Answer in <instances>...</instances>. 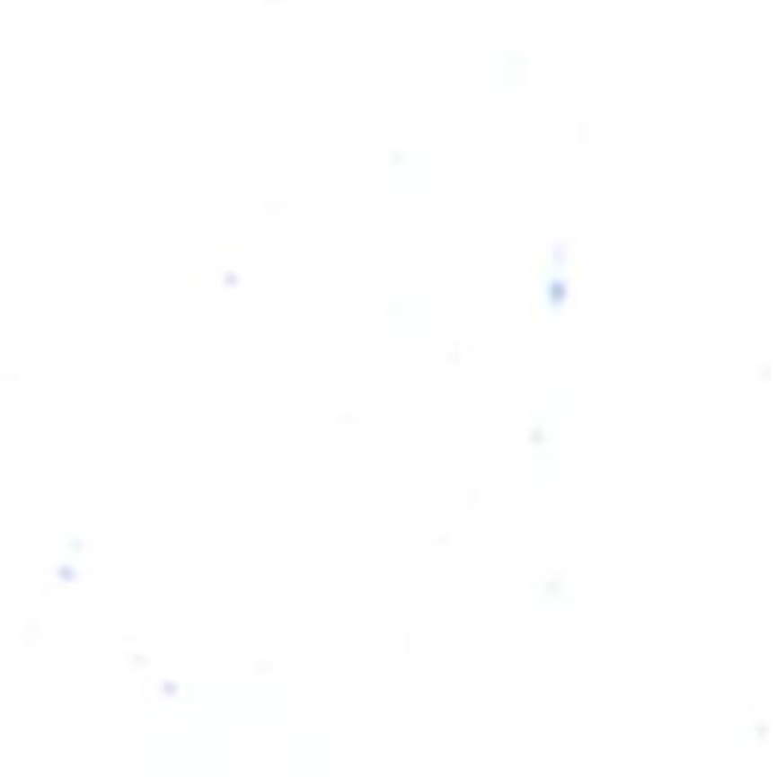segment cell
<instances>
[{"label":"cell","instance_id":"obj_1","mask_svg":"<svg viewBox=\"0 0 777 777\" xmlns=\"http://www.w3.org/2000/svg\"><path fill=\"white\" fill-rule=\"evenodd\" d=\"M547 298H550V304L552 307H562V301L568 298V283L565 279H552V283L547 286Z\"/></svg>","mask_w":777,"mask_h":777}]
</instances>
